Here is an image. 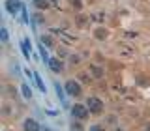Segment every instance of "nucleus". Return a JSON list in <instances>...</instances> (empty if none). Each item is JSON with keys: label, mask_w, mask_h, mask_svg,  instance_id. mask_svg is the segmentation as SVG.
I'll use <instances>...</instances> for the list:
<instances>
[{"label": "nucleus", "mask_w": 150, "mask_h": 131, "mask_svg": "<svg viewBox=\"0 0 150 131\" xmlns=\"http://www.w3.org/2000/svg\"><path fill=\"white\" fill-rule=\"evenodd\" d=\"M32 4H34V8L40 9V11H45V9L51 8V2H49V0H32Z\"/></svg>", "instance_id": "0eeeda50"}, {"label": "nucleus", "mask_w": 150, "mask_h": 131, "mask_svg": "<svg viewBox=\"0 0 150 131\" xmlns=\"http://www.w3.org/2000/svg\"><path fill=\"white\" fill-rule=\"evenodd\" d=\"M64 90H66V94H68L69 97H79L83 94V86H81V82H79V81L69 79V81L64 84Z\"/></svg>", "instance_id": "f03ea898"}, {"label": "nucleus", "mask_w": 150, "mask_h": 131, "mask_svg": "<svg viewBox=\"0 0 150 131\" xmlns=\"http://www.w3.org/2000/svg\"><path fill=\"white\" fill-rule=\"evenodd\" d=\"M88 114H92L90 109L86 107V103H73L71 105V116L75 120H86L88 118Z\"/></svg>", "instance_id": "f257e3e1"}, {"label": "nucleus", "mask_w": 150, "mask_h": 131, "mask_svg": "<svg viewBox=\"0 0 150 131\" xmlns=\"http://www.w3.org/2000/svg\"><path fill=\"white\" fill-rule=\"evenodd\" d=\"M40 41H41V45H47V47L53 45V37H51V36H45V34L40 36Z\"/></svg>", "instance_id": "ddd939ff"}, {"label": "nucleus", "mask_w": 150, "mask_h": 131, "mask_svg": "<svg viewBox=\"0 0 150 131\" xmlns=\"http://www.w3.org/2000/svg\"><path fill=\"white\" fill-rule=\"evenodd\" d=\"M47 68L51 69L53 73H62L64 71V64L60 62V58H49V62H47Z\"/></svg>", "instance_id": "39448f33"}, {"label": "nucleus", "mask_w": 150, "mask_h": 131, "mask_svg": "<svg viewBox=\"0 0 150 131\" xmlns=\"http://www.w3.org/2000/svg\"><path fill=\"white\" fill-rule=\"evenodd\" d=\"M90 69H92V73H94V77H103V69L100 68V66H90Z\"/></svg>", "instance_id": "4468645a"}, {"label": "nucleus", "mask_w": 150, "mask_h": 131, "mask_svg": "<svg viewBox=\"0 0 150 131\" xmlns=\"http://www.w3.org/2000/svg\"><path fill=\"white\" fill-rule=\"evenodd\" d=\"M0 41H2V43H8V41H9V32H8L6 26L0 28Z\"/></svg>", "instance_id": "9b49d317"}, {"label": "nucleus", "mask_w": 150, "mask_h": 131, "mask_svg": "<svg viewBox=\"0 0 150 131\" xmlns=\"http://www.w3.org/2000/svg\"><path fill=\"white\" fill-rule=\"evenodd\" d=\"M41 131H51V127H47V125H43V127H41Z\"/></svg>", "instance_id": "a211bd4d"}, {"label": "nucleus", "mask_w": 150, "mask_h": 131, "mask_svg": "<svg viewBox=\"0 0 150 131\" xmlns=\"http://www.w3.org/2000/svg\"><path fill=\"white\" fill-rule=\"evenodd\" d=\"M88 131H105V129H103L101 125H98V124H96V125H90V127H88Z\"/></svg>", "instance_id": "f3484780"}, {"label": "nucleus", "mask_w": 150, "mask_h": 131, "mask_svg": "<svg viewBox=\"0 0 150 131\" xmlns=\"http://www.w3.org/2000/svg\"><path fill=\"white\" fill-rule=\"evenodd\" d=\"M21 92H23V97H25V99H32V88L28 86L26 82H21Z\"/></svg>", "instance_id": "6e6552de"}, {"label": "nucleus", "mask_w": 150, "mask_h": 131, "mask_svg": "<svg viewBox=\"0 0 150 131\" xmlns=\"http://www.w3.org/2000/svg\"><path fill=\"white\" fill-rule=\"evenodd\" d=\"M21 15H23V21H25V23H28V21H30V19H28V11H26V8H23Z\"/></svg>", "instance_id": "dca6fc26"}, {"label": "nucleus", "mask_w": 150, "mask_h": 131, "mask_svg": "<svg viewBox=\"0 0 150 131\" xmlns=\"http://www.w3.org/2000/svg\"><path fill=\"white\" fill-rule=\"evenodd\" d=\"M86 107L90 109L92 114H101L103 112V101L100 99V97H96V96H90L86 99Z\"/></svg>", "instance_id": "20e7f679"}, {"label": "nucleus", "mask_w": 150, "mask_h": 131, "mask_svg": "<svg viewBox=\"0 0 150 131\" xmlns=\"http://www.w3.org/2000/svg\"><path fill=\"white\" fill-rule=\"evenodd\" d=\"M54 90H56V96L60 97V101H66L64 99V94H66V90L62 86H60V82H54Z\"/></svg>", "instance_id": "f8f14e48"}, {"label": "nucleus", "mask_w": 150, "mask_h": 131, "mask_svg": "<svg viewBox=\"0 0 150 131\" xmlns=\"http://www.w3.org/2000/svg\"><path fill=\"white\" fill-rule=\"evenodd\" d=\"M23 131H41V125L34 118H26L23 122Z\"/></svg>", "instance_id": "423d86ee"}, {"label": "nucleus", "mask_w": 150, "mask_h": 131, "mask_svg": "<svg viewBox=\"0 0 150 131\" xmlns=\"http://www.w3.org/2000/svg\"><path fill=\"white\" fill-rule=\"evenodd\" d=\"M23 8H25V4H23L21 0H4V9H6L8 13H11V15L21 13Z\"/></svg>", "instance_id": "7ed1b4c3"}, {"label": "nucleus", "mask_w": 150, "mask_h": 131, "mask_svg": "<svg viewBox=\"0 0 150 131\" xmlns=\"http://www.w3.org/2000/svg\"><path fill=\"white\" fill-rule=\"evenodd\" d=\"M96 37H98V39H105V37H107V30H105V28H98V30H96Z\"/></svg>", "instance_id": "2eb2a0df"}, {"label": "nucleus", "mask_w": 150, "mask_h": 131, "mask_svg": "<svg viewBox=\"0 0 150 131\" xmlns=\"http://www.w3.org/2000/svg\"><path fill=\"white\" fill-rule=\"evenodd\" d=\"M38 51H40V54H41V62L47 64V62H49V58H51L49 53H47V49H45L43 45H40V47H38Z\"/></svg>", "instance_id": "9d476101"}, {"label": "nucleus", "mask_w": 150, "mask_h": 131, "mask_svg": "<svg viewBox=\"0 0 150 131\" xmlns=\"http://www.w3.org/2000/svg\"><path fill=\"white\" fill-rule=\"evenodd\" d=\"M34 81L38 84V88H40V92H47V88H45V82H43V79H41V75L40 73H34Z\"/></svg>", "instance_id": "1a4fd4ad"}]
</instances>
